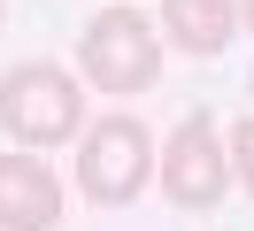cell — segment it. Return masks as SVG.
I'll use <instances>...</instances> for the list:
<instances>
[{
    "instance_id": "cell-1",
    "label": "cell",
    "mask_w": 254,
    "mask_h": 231,
    "mask_svg": "<svg viewBox=\"0 0 254 231\" xmlns=\"http://www.w3.org/2000/svg\"><path fill=\"white\" fill-rule=\"evenodd\" d=\"M0 131L16 147H31V154L85 139V77H69L62 62H16V70H0Z\"/></svg>"
},
{
    "instance_id": "cell-2",
    "label": "cell",
    "mask_w": 254,
    "mask_h": 231,
    "mask_svg": "<svg viewBox=\"0 0 254 231\" xmlns=\"http://www.w3.org/2000/svg\"><path fill=\"white\" fill-rule=\"evenodd\" d=\"M77 77L93 92H108V100L154 92L162 85V39H154V23H146L131 0L100 8L93 23H85V39H77Z\"/></svg>"
},
{
    "instance_id": "cell-3",
    "label": "cell",
    "mask_w": 254,
    "mask_h": 231,
    "mask_svg": "<svg viewBox=\"0 0 254 231\" xmlns=\"http://www.w3.org/2000/svg\"><path fill=\"white\" fill-rule=\"evenodd\" d=\"M154 139L139 116H93L77 139V193L93 208H131V200L154 185Z\"/></svg>"
},
{
    "instance_id": "cell-4",
    "label": "cell",
    "mask_w": 254,
    "mask_h": 231,
    "mask_svg": "<svg viewBox=\"0 0 254 231\" xmlns=\"http://www.w3.org/2000/svg\"><path fill=\"white\" fill-rule=\"evenodd\" d=\"M154 185L170 193V208H216L231 193V154H223V131L216 116H177V131L162 139V162H154Z\"/></svg>"
},
{
    "instance_id": "cell-5",
    "label": "cell",
    "mask_w": 254,
    "mask_h": 231,
    "mask_svg": "<svg viewBox=\"0 0 254 231\" xmlns=\"http://www.w3.org/2000/svg\"><path fill=\"white\" fill-rule=\"evenodd\" d=\"M62 216H69V193L47 169V154L31 147L0 154V231H62Z\"/></svg>"
},
{
    "instance_id": "cell-6",
    "label": "cell",
    "mask_w": 254,
    "mask_h": 231,
    "mask_svg": "<svg viewBox=\"0 0 254 231\" xmlns=\"http://www.w3.org/2000/svg\"><path fill=\"white\" fill-rule=\"evenodd\" d=\"M162 31H170L177 54L216 62L223 46L239 39V0H162Z\"/></svg>"
},
{
    "instance_id": "cell-7",
    "label": "cell",
    "mask_w": 254,
    "mask_h": 231,
    "mask_svg": "<svg viewBox=\"0 0 254 231\" xmlns=\"http://www.w3.org/2000/svg\"><path fill=\"white\" fill-rule=\"evenodd\" d=\"M223 154H231V185H239V193L254 200V116H239V123H231Z\"/></svg>"
},
{
    "instance_id": "cell-8",
    "label": "cell",
    "mask_w": 254,
    "mask_h": 231,
    "mask_svg": "<svg viewBox=\"0 0 254 231\" xmlns=\"http://www.w3.org/2000/svg\"><path fill=\"white\" fill-rule=\"evenodd\" d=\"M239 31H254V0H239Z\"/></svg>"
},
{
    "instance_id": "cell-9",
    "label": "cell",
    "mask_w": 254,
    "mask_h": 231,
    "mask_svg": "<svg viewBox=\"0 0 254 231\" xmlns=\"http://www.w3.org/2000/svg\"><path fill=\"white\" fill-rule=\"evenodd\" d=\"M0 23H8V0H0Z\"/></svg>"
},
{
    "instance_id": "cell-10",
    "label": "cell",
    "mask_w": 254,
    "mask_h": 231,
    "mask_svg": "<svg viewBox=\"0 0 254 231\" xmlns=\"http://www.w3.org/2000/svg\"><path fill=\"white\" fill-rule=\"evenodd\" d=\"M247 92H254V85H247Z\"/></svg>"
}]
</instances>
